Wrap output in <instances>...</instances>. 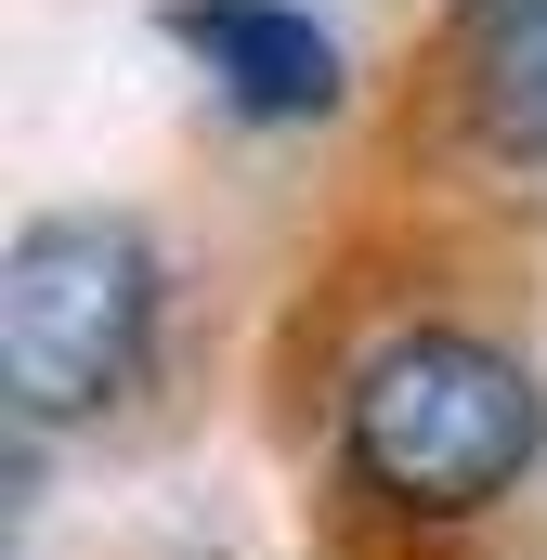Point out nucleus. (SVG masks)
<instances>
[{"label":"nucleus","instance_id":"f257e3e1","mask_svg":"<svg viewBox=\"0 0 547 560\" xmlns=\"http://www.w3.org/2000/svg\"><path fill=\"white\" fill-rule=\"evenodd\" d=\"M535 443H547L535 378H522L496 339H469V326H405V339H379V352L352 365V392H339V456H352V482L392 495V509H417V522L496 509V495L535 469Z\"/></svg>","mask_w":547,"mask_h":560},{"label":"nucleus","instance_id":"f03ea898","mask_svg":"<svg viewBox=\"0 0 547 560\" xmlns=\"http://www.w3.org/2000/svg\"><path fill=\"white\" fill-rule=\"evenodd\" d=\"M156 352V248L118 209H39L0 248V392L26 430L118 405Z\"/></svg>","mask_w":547,"mask_h":560},{"label":"nucleus","instance_id":"7ed1b4c3","mask_svg":"<svg viewBox=\"0 0 547 560\" xmlns=\"http://www.w3.org/2000/svg\"><path fill=\"white\" fill-rule=\"evenodd\" d=\"M170 39L248 105V118H326L339 105V39L300 0H170Z\"/></svg>","mask_w":547,"mask_h":560},{"label":"nucleus","instance_id":"20e7f679","mask_svg":"<svg viewBox=\"0 0 547 560\" xmlns=\"http://www.w3.org/2000/svg\"><path fill=\"white\" fill-rule=\"evenodd\" d=\"M456 92L496 156H547V0H469L456 13Z\"/></svg>","mask_w":547,"mask_h":560}]
</instances>
